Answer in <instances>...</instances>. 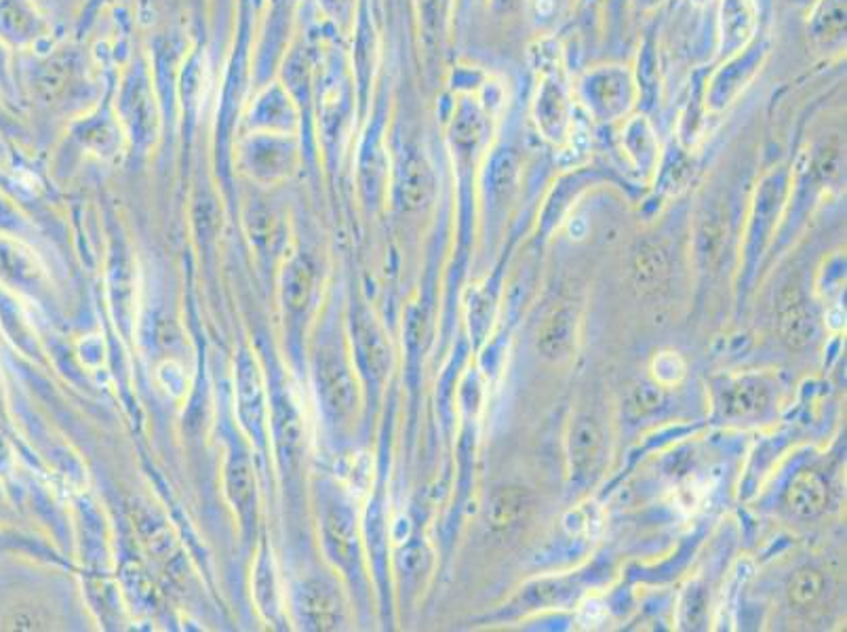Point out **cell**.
Returning <instances> with one entry per match:
<instances>
[{"label": "cell", "mask_w": 847, "mask_h": 632, "mask_svg": "<svg viewBox=\"0 0 847 632\" xmlns=\"http://www.w3.org/2000/svg\"><path fill=\"white\" fill-rule=\"evenodd\" d=\"M531 510V496L523 487H502L491 498L487 521L498 531H510L519 527Z\"/></svg>", "instance_id": "5"}, {"label": "cell", "mask_w": 847, "mask_h": 632, "mask_svg": "<svg viewBox=\"0 0 847 632\" xmlns=\"http://www.w3.org/2000/svg\"><path fill=\"white\" fill-rule=\"evenodd\" d=\"M601 443L603 434L597 422L588 416H576L567 434V460L576 479H586L593 474L601 458Z\"/></svg>", "instance_id": "1"}, {"label": "cell", "mask_w": 847, "mask_h": 632, "mask_svg": "<svg viewBox=\"0 0 847 632\" xmlns=\"http://www.w3.org/2000/svg\"><path fill=\"white\" fill-rule=\"evenodd\" d=\"M727 241V230L719 215L706 217L698 232V253L706 268H715L721 262V255Z\"/></svg>", "instance_id": "9"}, {"label": "cell", "mask_w": 847, "mask_h": 632, "mask_svg": "<svg viewBox=\"0 0 847 632\" xmlns=\"http://www.w3.org/2000/svg\"><path fill=\"white\" fill-rule=\"evenodd\" d=\"M822 586H824V580H822V576L818 574L816 569L807 567V569L797 571L793 582H791V586H789L791 603L795 607H810V605H814L820 599V595H822Z\"/></svg>", "instance_id": "13"}, {"label": "cell", "mask_w": 847, "mask_h": 632, "mask_svg": "<svg viewBox=\"0 0 847 632\" xmlns=\"http://www.w3.org/2000/svg\"><path fill=\"white\" fill-rule=\"evenodd\" d=\"M664 403V388L658 384H643L633 392V405L639 413H649Z\"/></svg>", "instance_id": "15"}, {"label": "cell", "mask_w": 847, "mask_h": 632, "mask_svg": "<svg viewBox=\"0 0 847 632\" xmlns=\"http://www.w3.org/2000/svg\"><path fill=\"white\" fill-rule=\"evenodd\" d=\"M767 405V390L763 384L753 382V380H744L738 386L732 388V392L727 394V411L732 413V416H755L763 407Z\"/></svg>", "instance_id": "10"}, {"label": "cell", "mask_w": 847, "mask_h": 632, "mask_svg": "<svg viewBox=\"0 0 847 632\" xmlns=\"http://www.w3.org/2000/svg\"><path fill=\"white\" fill-rule=\"evenodd\" d=\"M635 285L641 293L654 295L668 285V258L660 247H645L635 260Z\"/></svg>", "instance_id": "8"}, {"label": "cell", "mask_w": 847, "mask_h": 632, "mask_svg": "<svg viewBox=\"0 0 847 632\" xmlns=\"http://www.w3.org/2000/svg\"><path fill=\"white\" fill-rule=\"evenodd\" d=\"M778 331L791 348H803L814 335L812 314L803 306L797 289L789 287L780 295L778 304Z\"/></svg>", "instance_id": "4"}, {"label": "cell", "mask_w": 847, "mask_h": 632, "mask_svg": "<svg viewBox=\"0 0 847 632\" xmlns=\"http://www.w3.org/2000/svg\"><path fill=\"white\" fill-rule=\"evenodd\" d=\"M432 192V180H430V171L426 169L424 163L413 161L407 165L405 169V177H403V201L409 209H418L422 207L428 196Z\"/></svg>", "instance_id": "12"}, {"label": "cell", "mask_w": 847, "mask_h": 632, "mask_svg": "<svg viewBox=\"0 0 847 632\" xmlns=\"http://www.w3.org/2000/svg\"><path fill=\"white\" fill-rule=\"evenodd\" d=\"M652 371H654L656 384L662 386V388H668V386L681 382V378L685 375V363L677 352L668 350V352H660L658 357L654 359Z\"/></svg>", "instance_id": "14"}, {"label": "cell", "mask_w": 847, "mask_h": 632, "mask_svg": "<svg viewBox=\"0 0 847 632\" xmlns=\"http://www.w3.org/2000/svg\"><path fill=\"white\" fill-rule=\"evenodd\" d=\"M312 285L314 274L310 266L304 260L291 264L285 274V302L289 304V308L302 310L310 300Z\"/></svg>", "instance_id": "11"}, {"label": "cell", "mask_w": 847, "mask_h": 632, "mask_svg": "<svg viewBox=\"0 0 847 632\" xmlns=\"http://www.w3.org/2000/svg\"><path fill=\"white\" fill-rule=\"evenodd\" d=\"M576 342V312L567 304L555 306L546 314L538 333V350L546 361H561Z\"/></svg>", "instance_id": "3"}, {"label": "cell", "mask_w": 847, "mask_h": 632, "mask_svg": "<svg viewBox=\"0 0 847 632\" xmlns=\"http://www.w3.org/2000/svg\"><path fill=\"white\" fill-rule=\"evenodd\" d=\"M302 614L312 628H319V630L338 628V622H340L338 599L323 584L306 586V590L302 592Z\"/></svg>", "instance_id": "7"}, {"label": "cell", "mask_w": 847, "mask_h": 632, "mask_svg": "<svg viewBox=\"0 0 847 632\" xmlns=\"http://www.w3.org/2000/svg\"><path fill=\"white\" fill-rule=\"evenodd\" d=\"M786 504L797 517L812 519L826 504V487L814 472H801L786 491Z\"/></svg>", "instance_id": "6"}, {"label": "cell", "mask_w": 847, "mask_h": 632, "mask_svg": "<svg viewBox=\"0 0 847 632\" xmlns=\"http://www.w3.org/2000/svg\"><path fill=\"white\" fill-rule=\"evenodd\" d=\"M319 386L327 407L336 413V416H344V413H350L354 409L357 390H354V382L348 369L333 352L321 354Z\"/></svg>", "instance_id": "2"}]
</instances>
